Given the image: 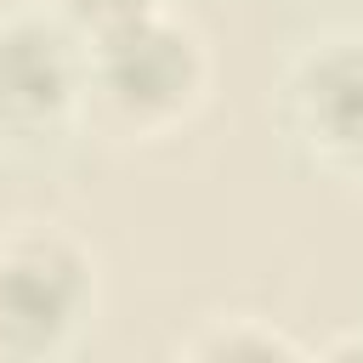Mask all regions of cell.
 <instances>
[{
  "instance_id": "1",
  "label": "cell",
  "mask_w": 363,
  "mask_h": 363,
  "mask_svg": "<svg viewBox=\"0 0 363 363\" xmlns=\"http://www.w3.org/2000/svg\"><path fill=\"white\" fill-rule=\"evenodd\" d=\"M91 295L85 255L62 238H17L0 250V352L34 357L62 346Z\"/></svg>"
},
{
  "instance_id": "2",
  "label": "cell",
  "mask_w": 363,
  "mask_h": 363,
  "mask_svg": "<svg viewBox=\"0 0 363 363\" xmlns=\"http://www.w3.org/2000/svg\"><path fill=\"white\" fill-rule=\"evenodd\" d=\"M91 79L119 113L164 119L199 91L204 62H199L193 34H182V28H170L147 11V17L91 40Z\"/></svg>"
},
{
  "instance_id": "3",
  "label": "cell",
  "mask_w": 363,
  "mask_h": 363,
  "mask_svg": "<svg viewBox=\"0 0 363 363\" xmlns=\"http://www.w3.org/2000/svg\"><path fill=\"white\" fill-rule=\"evenodd\" d=\"M79 85L74 40L45 17H17L0 28V119L45 125L68 108Z\"/></svg>"
},
{
  "instance_id": "4",
  "label": "cell",
  "mask_w": 363,
  "mask_h": 363,
  "mask_svg": "<svg viewBox=\"0 0 363 363\" xmlns=\"http://www.w3.org/2000/svg\"><path fill=\"white\" fill-rule=\"evenodd\" d=\"M295 113L329 159H363V40H335L306 57Z\"/></svg>"
},
{
  "instance_id": "5",
  "label": "cell",
  "mask_w": 363,
  "mask_h": 363,
  "mask_svg": "<svg viewBox=\"0 0 363 363\" xmlns=\"http://www.w3.org/2000/svg\"><path fill=\"white\" fill-rule=\"evenodd\" d=\"M62 11L79 28H91V40H96V34H113V28L136 23V17H147L153 0H62Z\"/></svg>"
},
{
  "instance_id": "6",
  "label": "cell",
  "mask_w": 363,
  "mask_h": 363,
  "mask_svg": "<svg viewBox=\"0 0 363 363\" xmlns=\"http://www.w3.org/2000/svg\"><path fill=\"white\" fill-rule=\"evenodd\" d=\"M187 352H204V357H238V352H255V357H272V352H295L284 335H272V329H216V335H204V340H193Z\"/></svg>"
}]
</instances>
